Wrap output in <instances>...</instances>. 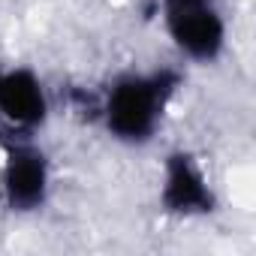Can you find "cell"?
<instances>
[{"label": "cell", "mask_w": 256, "mask_h": 256, "mask_svg": "<svg viewBox=\"0 0 256 256\" xmlns=\"http://www.w3.org/2000/svg\"><path fill=\"white\" fill-rule=\"evenodd\" d=\"M175 88L172 72L160 76H130L120 78L106 100V120L118 139L142 142L154 133L160 112Z\"/></svg>", "instance_id": "cell-1"}, {"label": "cell", "mask_w": 256, "mask_h": 256, "mask_svg": "<svg viewBox=\"0 0 256 256\" xmlns=\"http://www.w3.org/2000/svg\"><path fill=\"white\" fill-rule=\"evenodd\" d=\"M166 22L172 40L196 60H211L223 46V22L208 0H169Z\"/></svg>", "instance_id": "cell-2"}, {"label": "cell", "mask_w": 256, "mask_h": 256, "mask_svg": "<svg viewBox=\"0 0 256 256\" xmlns=\"http://www.w3.org/2000/svg\"><path fill=\"white\" fill-rule=\"evenodd\" d=\"M46 184H48L46 157L30 145H12L10 163L4 172V190H6L10 205L16 211L36 208L46 199Z\"/></svg>", "instance_id": "cell-4"}, {"label": "cell", "mask_w": 256, "mask_h": 256, "mask_svg": "<svg viewBox=\"0 0 256 256\" xmlns=\"http://www.w3.org/2000/svg\"><path fill=\"white\" fill-rule=\"evenodd\" d=\"M46 118V94L34 72L12 70L0 76V120L6 130L24 136Z\"/></svg>", "instance_id": "cell-3"}, {"label": "cell", "mask_w": 256, "mask_h": 256, "mask_svg": "<svg viewBox=\"0 0 256 256\" xmlns=\"http://www.w3.org/2000/svg\"><path fill=\"white\" fill-rule=\"evenodd\" d=\"M163 202L169 211H178V214H193V211L211 208V193H208L205 175L199 172V166L187 154H175L169 160Z\"/></svg>", "instance_id": "cell-5"}]
</instances>
